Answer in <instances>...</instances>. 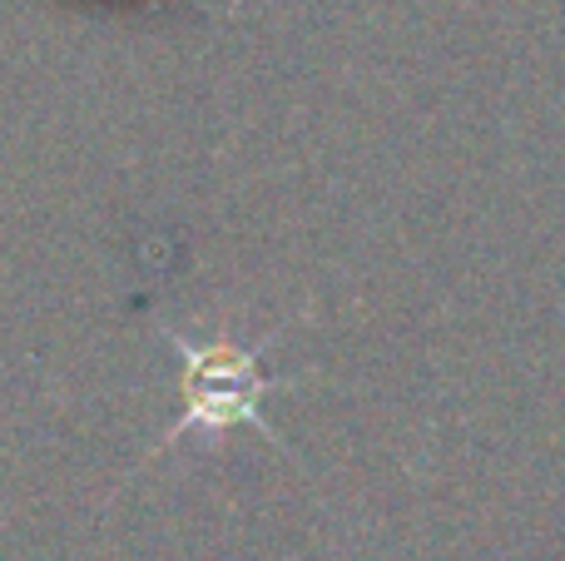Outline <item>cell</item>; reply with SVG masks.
<instances>
[{
	"label": "cell",
	"instance_id": "obj_1",
	"mask_svg": "<svg viewBox=\"0 0 565 561\" xmlns=\"http://www.w3.org/2000/svg\"><path fill=\"white\" fill-rule=\"evenodd\" d=\"M282 328H274L258 343H234V338H189L174 324H159V334L179 353V398H184V413L164 427L154 453L174 447L184 433H228V427H254L278 453H288L278 427L264 417L268 393L302 383V373H264V353L282 338Z\"/></svg>",
	"mask_w": 565,
	"mask_h": 561
}]
</instances>
